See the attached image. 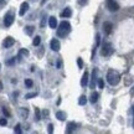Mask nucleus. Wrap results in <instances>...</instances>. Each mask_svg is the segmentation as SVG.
<instances>
[{
	"mask_svg": "<svg viewBox=\"0 0 134 134\" xmlns=\"http://www.w3.org/2000/svg\"><path fill=\"white\" fill-rule=\"evenodd\" d=\"M41 42V37L40 36H36V37H34V41H32V45L34 46H38Z\"/></svg>",
	"mask_w": 134,
	"mask_h": 134,
	"instance_id": "obj_19",
	"label": "nucleus"
},
{
	"mask_svg": "<svg viewBox=\"0 0 134 134\" xmlns=\"http://www.w3.org/2000/svg\"><path fill=\"white\" fill-rule=\"evenodd\" d=\"M14 19H15V15L13 11H9V13H6L4 16V25L6 26V27H9V26H11L13 25V23H14Z\"/></svg>",
	"mask_w": 134,
	"mask_h": 134,
	"instance_id": "obj_4",
	"label": "nucleus"
},
{
	"mask_svg": "<svg viewBox=\"0 0 134 134\" xmlns=\"http://www.w3.org/2000/svg\"><path fill=\"white\" fill-rule=\"evenodd\" d=\"M112 29H113V25L109 21H104L103 23V31H104L105 35H109L112 32Z\"/></svg>",
	"mask_w": 134,
	"mask_h": 134,
	"instance_id": "obj_6",
	"label": "nucleus"
},
{
	"mask_svg": "<svg viewBox=\"0 0 134 134\" xmlns=\"http://www.w3.org/2000/svg\"><path fill=\"white\" fill-rule=\"evenodd\" d=\"M71 32V24L68 21H62L60 23L57 27V36L58 37H66L68 34Z\"/></svg>",
	"mask_w": 134,
	"mask_h": 134,
	"instance_id": "obj_1",
	"label": "nucleus"
},
{
	"mask_svg": "<svg viewBox=\"0 0 134 134\" xmlns=\"http://www.w3.org/2000/svg\"><path fill=\"white\" fill-rule=\"evenodd\" d=\"M0 67H1V65H0Z\"/></svg>",
	"mask_w": 134,
	"mask_h": 134,
	"instance_id": "obj_38",
	"label": "nucleus"
},
{
	"mask_svg": "<svg viewBox=\"0 0 134 134\" xmlns=\"http://www.w3.org/2000/svg\"><path fill=\"white\" fill-rule=\"evenodd\" d=\"M6 123H8V122H6V119H5V118L0 119V125H6Z\"/></svg>",
	"mask_w": 134,
	"mask_h": 134,
	"instance_id": "obj_31",
	"label": "nucleus"
},
{
	"mask_svg": "<svg viewBox=\"0 0 134 134\" xmlns=\"http://www.w3.org/2000/svg\"><path fill=\"white\" fill-rule=\"evenodd\" d=\"M32 85H34V83H32V81H31V80H25V86H26V87H29V88H30V87H32Z\"/></svg>",
	"mask_w": 134,
	"mask_h": 134,
	"instance_id": "obj_24",
	"label": "nucleus"
},
{
	"mask_svg": "<svg viewBox=\"0 0 134 134\" xmlns=\"http://www.w3.org/2000/svg\"><path fill=\"white\" fill-rule=\"evenodd\" d=\"M56 67H57V68H61V67H62V60H61V58H58L57 60V62H56Z\"/></svg>",
	"mask_w": 134,
	"mask_h": 134,
	"instance_id": "obj_28",
	"label": "nucleus"
},
{
	"mask_svg": "<svg viewBox=\"0 0 134 134\" xmlns=\"http://www.w3.org/2000/svg\"><path fill=\"white\" fill-rule=\"evenodd\" d=\"M14 43H15V40L9 36V37H6L4 41H3V46H4L5 48H9V47H11Z\"/></svg>",
	"mask_w": 134,
	"mask_h": 134,
	"instance_id": "obj_8",
	"label": "nucleus"
},
{
	"mask_svg": "<svg viewBox=\"0 0 134 134\" xmlns=\"http://www.w3.org/2000/svg\"><path fill=\"white\" fill-rule=\"evenodd\" d=\"M107 8H108L109 11L115 13V11H118V9H119V5H118V3L115 0H107Z\"/></svg>",
	"mask_w": 134,
	"mask_h": 134,
	"instance_id": "obj_5",
	"label": "nucleus"
},
{
	"mask_svg": "<svg viewBox=\"0 0 134 134\" xmlns=\"http://www.w3.org/2000/svg\"><path fill=\"white\" fill-rule=\"evenodd\" d=\"M50 46H51V50H52V51H60V47H61V45H60V42H58L57 38H53V40H51Z\"/></svg>",
	"mask_w": 134,
	"mask_h": 134,
	"instance_id": "obj_7",
	"label": "nucleus"
},
{
	"mask_svg": "<svg viewBox=\"0 0 134 134\" xmlns=\"http://www.w3.org/2000/svg\"><path fill=\"white\" fill-rule=\"evenodd\" d=\"M77 63H78V67H80V68H82V67H83V61H82L81 57L77 58Z\"/></svg>",
	"mask_w": 134,
	"mask_h": 134,
	"instance_id": "obj_27",
	"label": "nucleus"
},
{
	"mask_svg": "<svg viewBox=\"0 0 134 134\" xmlns=\"http://www.w3.org/2000/svg\"><path fill=\"white\" fill-rule=\"evenodd\" d=\"M77 128H78V124H77V123H75V122H70V123L67 124L66 133H72V132H75Z\"/></svg>",
	"mask_w": 134,
	"mask_h": 134,
	"instance_id": "obj_9",
	"label": "nucleus"
},
{
	"mask_svg": "<svg viewBox=\"0 0 134 134\" xmlns=\"http://www.w3.org/2000/svg\"><path fill=\"white\" fill-rule=\"evenodd\" d=\"M78 4H80V5H86L87 4V0H78Z\"/></svg>",
	"mask_w": 134,
	"mask_h": 134,
	"instance_id": "obj_33",
	"label": "nucleus"
},
{
	"mask_svg": "<svg viewBox=\"0 0 134 134\" xmlns=\"http://www.w3.org/2000/svg\"><path fill=\"white\" fill-rule=\"evenodd\" d=\"M48 26H50L51 29H56V27H57V20H56V18L51 16V18L48 19Z\"/></svg>",
	"mask_w": 134,
	"mask_h": 134,
	"instance_id": "obj_12",
	"label": "nucleus"
},
{
	"mask_svg": "<svg viewBox=\"0 0 134 134\" xmlns=\"http://www.w3.org/2000/svg\"><path fill=\"white\" fill-rule=\"evenodd\" d=\"M42 114H43V117H47V115H48V110H43Z\"/></svg>",
	"mask_w": 134,
	"mask_h": 134,
	"instance_id": "obj_35",
	"label": "nucleus"
},
{
	"mask_svg": "<svg viewBox=\"0 0 134 134\" xmlns=\"http://www.w3.org/2000/svg\"><path fill=\"white\" fill-rule=\"evenodd\" d=\"M66 113L65 112H62V110H57L56 112V118H57L58 120H65L66 119Z\"/></svg>",
	"mask_w": 134,
	"mask_h": 134,
	"instance_id": "obj_13",
	"label": "nucleus"
},
{
	"mask_svg": "<svg viewBox=\"0 0 134 134\" xmlns=\"http://www.w3.org/2000/svg\"><path fill=\"white\" fill-rule=\"evenodd\" d=\"M15 63V58H11L9 61H6V65H14Z\"/></svg>",
	"mask_w": 134,
	"mask_h": 134,
	"instance_id": "obj_30",
	"label": "nucleus"
},
{
	"mask_svg": "<svg viewBox=\"0 0 134 134\" xmlns=\"http://www.w3.org/2000/svg\"><path fill=\"white\" fill-rule=\"evenodd\" d=\"M34 26H26V27H25V32L27 34V35H32L34 34Z\"/></svg>",
	"mask_w": 134,
	"mask_h": 134,
	"instance_id": "obj_18",
	"label": "nucleus"
},
{
	"mask_svg": "<svg viewBox=\"0 0 134 134\" xmlns=\"http://www.w3.org/2000/svg\"><path fill=\"white\" fill-rule=\"evenodd\" d=\"M27 9H29V4H27V3H23V4H21V6H20V11H19L20 16H24L25 13L27 11Z\"/></svg>",
	"mask_w": 134,
	"mask_h": 134,
	"instance_id": "obj_10",
	"label": "nucleus"
},
{
	"mask_svg": "<svg viewBox=\"0 0 134 134\" xmlns=\"http://www.w3.org/2000/svg\"><path fill=\"white\" fill-rule=\"evenodd\" d=\"M36 96H37V93L34 92V93H27V94L25 96V98H26V99H30V98H34V97H36Z\"/></svg>",
	"mask_w": 134,
	"mask_h": 134,
	"instance_id": "obj_23",
	"label": "nucleus"
},
{
	"mask_svg": "<svg viewBox=\"0 0 134 134\" xmlns=\"http://www.w3.org/2000/svg\"><path fill=\"white\" fill-rule=\"evenodd\" d=\"M96 81H97V71L92 72V81H91V88H94L96 87Z\"/></svg>",
	"mask_w": 134,
	"mask_h": 134,
	"instance_id": "obj_14",
	"label": "nucleus"
},
{
	"mask_svg": "<svg viewBox=\"0 0 134 134\" xmlns=\"http://www.w3.org/2000/svg\"><path fill=\"white\" fill-rule=\"evenodd\" d=\"M86 103H87V97L86 96H81V97H80V99H78V104L85 105Z\"/></svg>",
	"mask_w": 134,
	"mask_h": 134,
	"instance_id": "obj_17",
	"label": "nucleus"
},
{
	"mask_svg": "<svg viewBox=\"0 0 134 134\" xmlns=\"http://www.w3.org/2000/svg\"><path fill=\"white\" fill-rule=\"evenodd\" d=\"M71 15H72V10L70 9V8H66V9L61 13V16H62V18H70Z\"/></svg>",
	"mask_w": 134,
	"mask_h": 134,
	"instance_id": "obj_15",
	"label": "nucleus"
},
{
	"mask_svg": "<svg viewBox=\"0 0 134 134\" xmlns=\"http://www.w3.org/2000/svg\"><path fill=\"white\" fill-rule=\"evenodd\" d=\"M88 78H90V75L88 72H85L83 76H82V80H81V86L82 87H86L88 85Z\"/></svg>",
	"mask_w": 134,
	"mask_h": 134,
	"instance_id": "obj_11",
	"label": "nucleus"
},
{
	"mask_svg": "<svg viewBox=\"0 0 134 134\" xmlns=\"http://www.w3.org/2000/svg\"><path fill=\"white\" fill-rule=\"evenodd\" d=\"M3 113H4L6 117H10V112H9V109H8L6 107H3Z\"/></svg>",
	"mask_w": 134,
	"mask_h": 134,
	"instance_id": "obj_25",
	"label": "nucleus"
},
{
	"mask_svg": "<svg viewBox=\"0 0 134 134\" xmlns=\"http://www.w3.org/2000/svg\"><path fill=\"white\" fill-rule=\"evenodd\" d=\"M20 113H21V117H23V118H26L27 114H29V110L26 109V108H21V109H20Z\"/></svg>",
	"mask_w": 134,
	"mask_h": 134,
	"instance_id": "obj_20",
	"label": "nucleus"
},
{
	"mask_svg": "<svg viewBox=\"0 0 134 134\" xmlns=\"http://www.w3.org/2000/svg\"><path fill=\"white\" fill-rule=\"evenodd\" d=\"M14 132L15 133H21V128H20V124H16L15 125V128H14Z\"/></svg>",
	"mask_w": 134,
	"mask_h": 134,
	"instance_id": "obj_26",
	"label": "nucleus"
},
{
	"mask_svg": "<svg viewBox=\"0 0 134 134\" xmlns=\"http://www.w3.org/2000/svg\"><path fill=\"white\" fill-rule=\"evenodd\" d=\"M35 117H36V118H35L36 120L41 119V114H40V109H38V108H36V109H35Z\"/></svg>",
	"mask_w": 134,
	"mask_h": 134,
	"instance_id": "obj_22",
	"label": "nucleus"
},
{
	"mask_svg": "<svg viewBox=\"0 0 134 134\" xmlns=\"http://www.w3.org/2000/svg\"><path fill=\"white\" fill-rule=\"evenodd\" d=\"M98 97H99V94H98L97 92H92L91 98H90V100H91V103H96L97 100H98Z\"/></svg>",
	"mask_w": 134,
	"mask_h": 134,
	"instance_id": "obj_16",
	"label": "nucleus"
},
{
	"mask_svg": "<svg viewBox=\"0 0 134 134\" xmlns=\"http://www.w3.org/2000/svg\"><path fill=\"white\" fill-rule=\"evenodd\" d=\"M112 53H113V46H112V43L104 42L103 46H102V48H100V55L107 57V56H110Z\"/></svg>",
	"mask_w": 134,
	"mask_h": 134,
	"instance_id": "obj_3",
	"label": "nucleus"
},
{
	"mask_svg": "<svg viewBox=\"0 0 134 134\" xmlns=\"http://www.w3.org/2000/svg\"><path fill=\"white\" fill-rule=\"evenodd\" d=\"M53 132V125L52 124H48V133L51 134Z\"/></svg>",
	"mask_w": 134,
	"mask_h": 134,
	"instance_id": "obj_32",
	"label": "nucleus"
},
{
	"mask_svg": "<svg viewBox=\"0 0 134 134\" xmlns=\"http://www.w3.org/2000/svg\"><path fill=\"white\" fill-rule=\"evenodd\" d=\"M132 113H133V127H134V105L132 107Z\"/></svg>",
	"mask_w": 134,
	"mask_h": 134,
	"instance_id": "obj_36",
	"label": "nucleus"
},
{
	"mask_svg": "<svg viewBox=\"0 0 134 134\" xmlns=\"http://www.w3.org/2000/svg\"><path fill=\"white\" fill-rule=\"evenodd\" d=\"M3 91V83H1V82H0V92Z\"/></svg>",
	"mask_w": 134,
	"mask_h": 134,
	"instance_id": "obj_37",
	"label": "nucleus"
},
{
	"mask_svg": "<svg viewBox=\"0 0 134 134\" xmlns=\"http://www.w3.org/2000/svg\"><path fill=\"white\" fill-rule=\"evenodd\" d=\"M45 24H46V18H43V19H42V21H41V26L43 27V26H45Z\"/></svg>",
	"mask_w": 134,
	"mask_h": 134,
	"instance_id": "obj_34",
	"label": "nucleus"
},
{
	"mask_svg": "<svg viewBox=\"0 0 134 134\" xmlns=\"http://www.w3.org/2000/svg\"><path fill=\"white\" fill-rule=\"evenodd\" d=\"M120 81V75L115 70H109L107 72V82L110 86H117Z\"/></svg>",
	"mask_w": 134,
	"mask_h": 134,
	"instance_id": "obj_2",
	"label": "nucleus"
},
{
	"mask_svg": "<svg viewBox=\"0 0 134 134\" xmlns=\"http://www.w3.org/2000/svg\"><path fill=\"white\" fill-rule=\"evenodd\" d=\"M98 87H99V88H103V87H104V82H103V80H102V78H99V80H98Z\"/></svg>",
	"mask_w": 134,
	"mask_h": 134,
	"instance_id": "obj_29",
	"label": "nucleus"
},
{
	"mask_svg": "<svg viewBox=\"0 0 134 134\" xmlns=\"http://www.w3.org/2000/svg\"><path fill=\"white\" fill-rule=\"evenodd\" d=\"M19 56H29V51L26 48H21L19 51Z\"/></svg>",
	"mask_w": 134,
	"mask_h": 134,
	"instance_id": "obj_21",
	"label": "nucleus"
}]
</instances>
